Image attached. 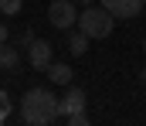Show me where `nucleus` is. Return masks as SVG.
I'll use <instances>...</instances> for the list:
<instances>
[{
    "label": "nucleus",
    "instance_id": "nucleus-9",
    "mask_svg": "<svg viewBox=\"0 0 146 126\" xmlns=\"http://www.w3.org/2000/svg\"><path fill=\"white\" fill-rule=\"evenodd\" d=\"M88 41H92V38H88L85 31H72V34H68V51H72L75 58H82V55L88 51Z\"/></svg>",
    "mask_w": 146,
    "mask_h": 126
},
{
    "label": "nucleus",
    "instance_id": "nucleus-4",
    "mask_svg": "<svg viewBox=\"0 0 146 126\" xmlns=\"http://www.w3.org/2000/svg\"><path fill=\"white\" fill-rule=\"evenodd\" d=\"M51 61H54V44H51V41L34 38V41L27 44V65H31L34 72H44Z\"/></svg>",
    "mask_w": 146,
    "mask_h": 126
},
{
    "label": "nucleus",
    "instance_id": "nucleus-17",
    "mask_svg": "<svg viewBox=\"0 0 146 126\" xmlns=\"http://www.w3.org/2000/svg\"><path fill=\"white\" fill-rule=\"evenodd\" d=\"M143 48H146V41H143Z\"/></svg>",
    "mask_w": 146,
    "mask_h": 126
},
{
    "label": "nucleus",
    "instance_id": "nucleus-13",
    "mask_svg": "<svg viewBox=\"0 0 146 126\" xmlns=\"http://www.w3.org/2000/svg\"><path fill=\"white\" fill-rule=\"evenodd\" d=\"M37 34H34V27H27V31H24V34H21V48H27V44L34 41Z\"/></svg>",
    "mask_w": 146,
    "mask_h": 126
},
{
    "label": "nucleus",
    "instance_id": "nucleus-6",
    "mask_svg": "<svg viewBox=\"0 0 146 126\" xmlns=\"http://www.w3.org/2000/svg\"><path fill=\"white\" fill-rule=\"evenodd\" d=\"M82 109H85V92L75 89V85H68V92H65V99H61V113L68 116V113H82Z\"/></svg>",
    "mask_w": 146,
    "mask_h": 126
},
{
    "label": "nucleus",
    "instance_id": "nucleus-11",
    "mask_svg": "<svg viewBox=\"0 0 146 126\" xmlns=\"http://www.w3.org/2000/svg\"><path fill=\"white\" fill-rule=\"evenodd\" d=\"M10 116V92L7 89H0V123Z\"/></svg>",
    "mask_w": 146,
    "mask_h": 126
},
{
    "label": "nucleus",
    "instance_id": "nucleus-5",
    "mask_svg": "<svg viewBox=\"0 0 146 126\" xmlns=\"http://www.w3.org/2000/svg\"><path fill=\"white\" fill-rule=\"evenodd\" d=\"M99 3L109 10L115 21H129V17H136L139 7H143V0H99Z\"/></svg>",
    "mask_w": 146,
    "mask_h": 126
},
{
    "label": "nucleus",
    "instance_id": "nucleus-1",
    "mask_svg": "<svg viewBox=\"0 0 146 126\" xmlns=\"http://www.w3.org/2000/svg\"><path fill=\"white\" fill-rule=\"evenodd\" d=\"M65 119L61 113V99H54L51 89H27L21 99V123L27 126H51Z\"/></svg>",
    "mask_w": 146,
    "mask_h": 126
},
{
    "label": "nucleus",
    "instance_id": "nucleus-7",
    "mask_svg": "<svg viewBox=\"0 0 146 126\" xmlns=\"http://www.w3.org/2000/svg\"><path fill=\"white\" fill-rule=\"evenodd\" d=\"M44 72H48V79H51L54 85H72V75H75L72 65H65V61H51Z\"/></svg>",
    "mask_w": 146,
    "mask_h": 126
},
{
    "label": "nucleus",
    "instance_id": "nucleus-16",
    "mask_svg": "<svg viewBox=\"0 0 146 126\" xmlns=\"http://www.w3.org/2000/svg\"><path fill=\"white\" fill-rule=\"evenodd\" d=\"M75 3H82V7H88V3H95V0H75Z\"/></svg>",
    "mask_w": 146,
    "mask_h": 126
},
{
    "label": "nucleus",
    "instance_id": "nucleus-8",
    "mask_svg": "<svg viewBox=\"0 0 146 126\" xmlns=\"http://www.w3.org/2000/svg\"><path fill=\"white\" fill-rule=\"evenodd\" d=\"M0 68H3V72H17V68H21V51L10 48L7 41L0 44Z\"/></svg>",
    "mask_w": 146,
    "mask_h": 126
},
{
    "label": "nucleus",
    "instance_id": "nucleus-15",
    "mask_svg": "<svg viewBox=\"0 0 146 126\" xmlns=\"http://www.w3.org/2000/svg\"><path fill=\"white\" fill-rule=\"evenodd\" d=\"M136 79H139V82L146 85V68H143V72H136Z\"/></svg>",
    "mask_w": 146,
    "mask_h": 126
},
{
    "label": "nucleus",
    "instance_id": "nucleus-2",
    "mask_svg": "<svg viewBox=\"0 0 146 126\" xmlns=\"http://www.w3.org/2000/svg\"><path fill=\"white\" fill-rule=\"evenodd\" d=\"M112 27H115V17H112L106 7H82V17H78V31H85L92 41L95 38H109Z\"/></svg>",
    "mask_w": 146,
    "mask_h": 126
},
{
    "label": "nucleus",
    "instance_id": "nucleus-14",
    "mask_svg": "<svg viewBox=\"0 0 146 126\" xmlns=\"http://www.w3.org/2000/svg\"><path fill=\"white\" fill-rule=\"evenodd\" d=\"M7 38H10V31H7V24H3V21H0V44L7 41Z\"/></svg>",
    "mask_w": 146,
    "mask_h": 126
},
{
    "label": "nucleus",
    "instance_id": "nucleus-3",
    "mask_svg": "<svg viewBox=\"0 0 146 126\" xmlns=\"http://www.w3.org/2000/svg\"><path fill=\"white\" fill-rule=\"evenodd\" d=\"M48 24L58 31H72L78 24V3L75 0H51L48 7Z\"/></svg>",
    "mask_w": 146,
    "mask_h": 126
},
{
    "label": "nucleus",
    "instance_id": "nucleus-12",
    "mask_svg": "<svg viewBox=\"0 0 146 126\" xmlns=\"http://www.w3.org/2000/svg\"><path fill=\"white\" fill-rule=\"evenodd\" d=\"M65 123H72V126H88V116H85V109H82V113H68Z\"/></svg>",
    "mask_w": 146,
    "mask_h": 126
},
{
    "label": "nucleus",
    "instance_id": "nucleus-10",
    "mask_svg": "<svg viewBox=\"0 0 146 126\" xmlns=\"http://www.w3.org/2000/svg\"><path fill=\"white\" fill-rule=\"evenodd\" d=\"M21 7H24V0H0V14L3 17H17Z\"/></svg>",
    "mask_w": 146,
    "mask_h": 126
}]
</instances>
